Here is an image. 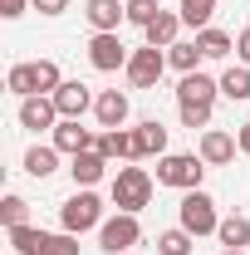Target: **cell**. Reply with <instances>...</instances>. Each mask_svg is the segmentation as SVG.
Wrapping results in <instances>:
<instances>
[{"label": "cell", "mask_w": 250, "mask_h": 255, "mask_svg": "<svg viewBox=\"0 0 250 255\" xmlns=\"http://www.w3.org/2000/svg\"><path fill=\"white\" fill-rule=\"evenodd\" d=\"M39 255H79V236H69V231L44 236V251H39Z\"/></svg>", "instance_id": "f546056e"}, {"label": "cell", "mask_w": 250, "mask_h": 255, "mask_svg": "<svg viewBox=\"0 0 250 255\" xmlns=\"http://www.w3.org/2000/svg\"><path fill=\"white\" fill-rule=\"evenodd\" d=\"M216 241L226 246V251H246L250 246V216H221V226H216Z\"/></svg>", "instance_id": "ac0fdd59"}, {"label": "cell", "mask_w": 250, "mask_h": 255, "mask_svg": "<svg viewBox=\"0 0 250 255\" xmlns=\"http://www.w3.org/2000/svg\"><path fill=\"white\" fill-rule=\"evenodd\" d=\"M182 123L196 132V128H206V123H211V113H206V108H182Z\"/></svg>", "instance_id": "4dcf8cb0"}, {"label": "cell", "mask_w": 250, "mask_h": 255, "mask_svg": "<svg viewBox=\"0 0 250 255\" xmlns=\"http://www.w3.org/2000/svg\"><path fill=\"white\" fill-rule=\"evenodd\" d=\"M201 59H206L201 44H172V49H167V64H172L177 74H196V64H201Z\"/></svg>", "instance_id": "484cf974"}, {"label": "cell", "mask_w": 250, "mask_h": 255, "mask_svg": "<svg viewBox=\"0 0 250 255\" xmlns=\"http://www.w3.org/2000/svg\"><path fill=\"white\" fill-rule=\"evenodd\" d=\"M221 255H250V251H221Z\"/></svg>", "instance_id": "d590c367"}, {"label": "cell", "mask_w": 250, "mask_h": 255, "mask_svg": "<svg viewBox=\"0 0 250 255\" xmlns=\"http://www.w3.org/2000/svg\"><path fill=\"white\" fill-rule=\"evenodd\" d=\"M5 84H10V94H20V98H34V94H39V84H34V64H15V69L5 74Z\"/></svg>", "instance_id": "4316f807"}, {"label": "cell", "mask_w": 250, "mask_h": 255, "mask_svg": "<svg viewBox=\"0 0 250 255\" xmlns=\"http://www.w3.org/2000/svg\"><path fill=\"white\" fill-rule=\"evenodd\" d=\"M177 30H182V10H162L142 34H147V44H157V49H172L177 44Z\"/></svg>", "instance_id": "e0dca14e"}, {"label": "cell", "mask_w": 250, "mask_h": 255, "mask_svg": "<svg viewBox=\"0 0 250 255\" xmlns=\"http://www.w3.org/2000/svg\"><path fill=\"white\" fill-rule=\"evenodd\" d=\"M69 172H74V182H79V187H98V182H103V172H108V157H103L98 147H89V152H79V157L69 162Z\"/></svg>", "instance_id": "2e32d148"}, {"label": "cell", "mask_w": 250, "mask_h": 255, "mask_svg": "<svg viewBox=\"0 0 250 255\" xmlns=\"http://www.w3.org/2000/svg\"><path fill=\"white\" fill-rule=\"evenodd\" d=\"M142 241V226H137V216H127V211H118V216H108V221L98 226V246L108 255H118V251H132Z\"/></svg>", "instance_id": "5b68a950"}, {"label": "cell", "mask_w": 250, "mask_h": 255, "mask_svg": "<svg viewBox=\"0 0 250 255\" xmlns=\"http://www.w3.org/2000/svg\"><path fill=\"white\" fill-rule=\"evenodd\" d=\"M132 157H167V128L157 118L132 128Z\"/></svg>", "instance_id": "7c38bea8"}, {"label": "cell", "mask_w": 250, "mask_h": 255, "mask_svg": "<svg viewBox=\"0 0 250 255\" xmlns=\"http://www.w3.org/2000/svg\"><path fill=\"white\" fill-rule=\"evenodd\" d=\"M177 216H182V231H191V236H216V226H221V216H216V201H211V196H206L201 187L182 196Z\"/></svg>", "instance_id": "277c9868"}, {"label": "cell", "mask_w": 250, "mask_h": 255, "mask_svg": "<svg viewBox=\"0 0 250 255\" xmlns=\"http://www.w3.org/2000/svg\"><path fill=\"white\" fill-rule=\"evenodd\" d=\"M30 5L39 15H64V10H69V0H30Z\"/></svg>", "instance_id": "1f68e13d"}, {"label": "cell", "mask_w": 250, "mask_h": 255, "mask_svg": "<svg viewBox=\"0 0 250 255\" xmlns=\"http://www.w3.org/2000/svg\"><path fill=\"white\" fill-rule=\"evenodd\" d=\"M196 44H201V54H206V59H226V54L236 49V39H231L226 30H211V25L196 34Z\"/></svg>", "instance_id": "44dd1931"}, {"label": "cell", "mask_w": 250, "mask_h": 255, "mask_svg": "<svg viewBox=\"0 0 250 255\" xmlns=\"http://www.w3.org/2000/svg\"><path fill=\"white\" fill-rule=\"evenodd\" d=\"M157 15H162V0H127V20H132V25L147 30Z\"/></svg>", "instance_id": "f1b7e54d"}, {"label": "cell", "mask_w": 250, "mask_h": 255, "mask_svg": "<svg viewBox=\"0 0 250 255\" xmlns=\"http://www.w3.org/2000/svg\"><path fill=\"white\" fill-rule=\"evenodd\" d=\"M54 167H59V147H30V152H25V172L39 177V182H44Z\"/></svg>", "instance_id": "cb8c5ba5"}, {"label": "cell", "mask_w": 250, "mask_h": 255, "mask_svg": "<svg viewBox=\"0 0 250 255\" xmlns=\"http://www.w3.org/2000/svg\"><path fill=\"white\" fill-rule=\"evenodd\" d=\"M221 94V79H211V74H182V84H177V108H206L211 113V103H216Z\"/></svg>", "instance_id": "52a82bcc"}, {"label": "cell", "mask_w": 250, "mask_h": 255, "mask_svg": "<svg viewBox=\"0 0 250 255\" xmlns=\"http://www.w3.org/2000/svg\"><path fill=\"white\" fill-rule=\"evenodd\" d=\"M25 5H30V0H0V15L15 20V15H25Z\"/></svg>", "instance_id": "d6a6232c"}, {"label": "cell", "mask_w": 250, "mask_h": 255, "mask_svg": "<svg viewBox=\"0 0 250 255\" xmlns=\"http://www.w3.org/2000/svg\"><path fill=\"white\" fill-rule=\"evenodd\" d=\"M84 15H89L94 34H118V25L127 20V0H89Z\"/></svg>", "instance_id": "30bf717a"}, {"label": "cell", "mask_w": 250, "mask_h": 255, "mask_svg": "<svg viewBox=\"0 0 250 255\" xmlns=\"http://www.w3.org/2000/svg\"><path fill=\"white\" fill-rule=\"evenodd\" d=\"M49 98H54L59 118H84V113L94 108V94H89V84H79V79H64V84H59Z\"/></svg>", "instance_id": "9c48e42d"}, {"label": "cell", "mask_w": 250, "mask_h": 255, "mask_svg": "<svg viewBox=\"0 0 250 255\" xmlns=\"http://www.w3.org/2000/svg\"><path fill=\"white\" fill-rule=\"evenodd\" d=\"M201 172H206L201 152H167V157H157V182H162V187L196 191L201 187Z\"/></svg>", "instance_id": "7a4b0ae2"}, {"label": "cell", "mask_w": 250, "mask_h": 255, "mask_svg": "<svg viewBox=\"0 0 250 255\" xmlns=\"http://www.w3.org/2000/svg\"><path fill=\"white\" fill-rule=\"evenodd\" d=\"M221 94L231 98V103H246V98H250V69H246V64L221 74Z\"/></svg>", "instance_id": "603a6c76"}, {"label": "cell", "mask_w": 250, "mask_h": 255, "mask_svg": "<svg viewBox=\"0 0 250 255\" xmlns=\"http://www.w3.org/2000/svg\"><path fill=\"white\" fill-rule=\"evenodd\" d=\"M44 236H49V231H34V226H10V246H15V255H39V251H44Z\"/></svg>", "instance_id": "7402d4cb"}, {"label": "cell", "mask_w": 250, "mask_h": 255, "mask_svg": "<svg viewBox=\"0 0 250 255\" xmlns=\"http://www.w3.org/2000/svg\"><path fill=\"white\" fill-rule=\"evenodd\" d=\"M54 147L69 152V157H79V152H89V147H94V132H89V128H79V118H59V128H54Z\"/></svg>", "instance_id": "9a60e30c"}, {"label": "cell", "mask_w": 250, "mask_h": 255, "mask_svg": "<svg viewBox=\"0 0 250 255\" xmlns=\"http://www.w3.org/2000/svg\"><path fill=\"white\" fill-rule=\"evenodd\" d=\"M94 118H98V128H123L127 123V94L123 89H103L94 98Z\"/></svg>", "instance_id": "4fadbf2b"}, {"label": "cell", "mask_w": 250, "mask_h": 255, "mask_svg": "<svg viewBox=\"0 0 250 255\" xmlns=\"http://www.w3.org/2000/svg\"><path fill=\"white\" fill-rule=\"evenodd\" d=\"M236 54H241V64H246V69H250V30L241 34V39H236Z\"/></svg>", "instance_id": "836d02e7"}, {"label": "cell", "mask_w": 250, "mask_h": 255, "mask_svg": "<svg viewBox=\"0 0 250 255\" xmlns=\"http://www.w3.org/2000/svg\"><path fill=\"white\" fill-rule=\"evenodd\" d=\"M127 44L118 39V34H94L89 39V64H94L98 74H113V69H127Z\"/></svg>", "instance_id": "ba28073f"}, {"label": "cell", "mask_w": 250, "mask_h": 255, "mask_svg": "<svg viewBox=\"0 0 250 255\" xmlns=\"http://www.w3.org/2000/svg\"><path fill=\"white\" fill-rule=\"evenodd\" d=\"M94 147L108 162H123V157H132V132H123V128H103V132L94 137Z\"/></svg>", "instance_id": "d6986e66"}, {"label": "cell", "mask_w": 250, "mask_h": 255, "mask_svg": "<svg viewBox=\"0 0 250 255\" xmlns=\"http://www.w3.org/2000/svg\"><path fill=\"white\" fill-rule=\"evenodd\" d=\"M20 123L30 132H44V128H59V108L49 94H34V98H20Z\"/></svg>", "instance_id": "8fae6325"}, {"label": "cell", "mask_w": 250, "mask_h": 255, "mask_svg": "<svg viewBox=\"0 0 250 255\" xmlns=\"http://www.w3.org/2000/svg\"><path fill=\"white\" fill-rule=\"evenodd\" d=\"M236 147H241V142H236L231 132H221V128H206V132H201V162H206V167H226V162L236 157Z\"/></svg>", "instance_id": "5bb4252c"}, {"label": "cell", "mask_w": 250, "mask_h": 255, "mask_svg": "<svg viewBox=\"0 0 250 255\" xmlns=\"http://www.w3.org/2000/svg\"><path fill=\"white\" fill-rule=\"evenodd\" d=\"M236 142H241V152H250V123H241V132H236Z\"/></svg>", "instance_id": "e575fe53"}, {"label": "cell", "mask_w": 250, "mask_h": 255, "mask_svg": "<svg viewBox=\"0 0 250 255\" xmlns=\"http://www.w3.org/2000/svg\"><path fill=\"white\" fill-rule=\"evenodd\" d=\"M177 10H182V25H191L201 34L211 25V15H216V0H177Z\"/></svg>", "instance_id": "ffe728a7"}, {"label": "cell", "mask_w": 250, "mask_h": 255, "mask_svg": "<svg viewBox=\"0 0 250 255\" xmlns=\"http://www.w3.org/2000/svg\"><path fill=\"white\" fill-rule=\"evenodd\" d=\"M0 221H5V231H10V226H30V201L10 191V196L0 201Z\"/></svg>", "instance_id": "83f0119b"}, {"label": "cell", "mask_w": 250, "mask_h": 255, "mask_svg": "<svg viewBox=\"0 0 250 255\" xmlns=\"http://www.w3.org/2000/svg\"><path fill=\"white\" fill-rule=\"evenodd\" d=\"M162 69H167V54H162L157 44H142V49H132V59H127V84H132V89H157Z\"/></svg>", "instance_id": "8992f818"}, {"label": "cell", "mask_w": 250, "mask_h": 255, "mask_svg": "<svg viewBox=\"0 0 250 255\" xmlns=\"http://www.w3.org/2000/svg\"><path fill=\"white\" fill-rule=\"evenodd\" d=\"M147 201H152V172L147 167H118V177H113V206L127 211V216H137Z\"/></svg>", "instance_id": "6da1fadb"}, {"label": "cell", "mask_w": 250, "mask_h": 255, "mask_svg": "<svg viewBox=\"0 0 250 255\" xmlns=\"http://www.w3.org/2000/svg\"><path fill=\"white\" fill-rule=\"evenodd\" d=\"M191 246H196V236H191V231H182V226L157 236V255H191Z\"/></svg>", "instance_id": "d4e9b609"}, {"label": "cell", "mask_w": 250, "mask_h": 255, "mask_svg": "<svg viewBox=\"0 0 250 255\" xmlns=\"http://www.w3.org/2000/svg\"><path fill=\"white\" fill-rule=\"evenodd\" d=\"M59 221H64V231H69V236H84V231L103 226V201L94 196V187L74 191V196L59 206Z\"/></svg>", "instance_id": "3957f363"}]
</instances>
